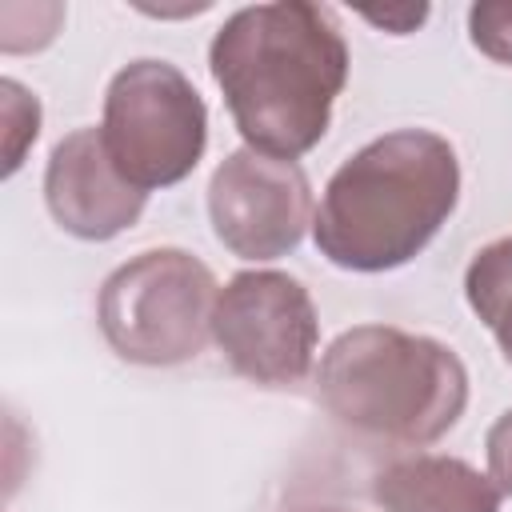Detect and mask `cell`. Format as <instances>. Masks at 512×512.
<instances>
[{
	"label": "cell",
	"instance_id": "cell-3",
	"mask_svg": "<svg viewBox=\"0 0 512 512\" xmlns=\"http://www.w3.org/2000/svg\"><path fill=\"white\" fill-rule=\"evenodd\" d=\"M316 384L336 424L408 448L448 436L468 404L464 360L448 344L392 324L340 332L320 360Z\"/></svg>",
	"mask_w": 512,
	"mask_h": 512
},
{
	"label": "cell",
	"instance_id": "cell-4",
	"mask_svg": "<svg viewBox=\"0 0 512 512\" xmlns=\"http://www.w3.org/2000/svg\"><path fill=\"white\" fill-rule=\"evenodd\" d=\"M216 300L220 288L204 260L184 248H152L104 280L96 320L120 360L172 368L204 352Z\"/></svg>",
	"mask_w": 512,
	"mask_h": 512
},
{
	"label": "cell",
	"instance_id": "cell-5",
	"mask_svg": "<svg viewBox=\"0 0 512 512\" xmlns=\"http://www.w3.org/2000/svg\"><path fill=\"white\" fill-rule=\"evenodd\" d=\"M100 136L132 188H168L200 164L208 148V108L176 64L132 60L104 92Z\"/></svg>",
	"mask_w": 512,
	"mask_h": 512
},
{
	"label": "cell",
	"instance_id": "cell-14",
	"mask_svg": "<svg viewBox=\"0 0 512 512\" xmlns=\"http://www.w3.org/2000/svg\"><path fill=\"white\" fill-rule=\"evenodd\" d=\"M360 16H364L368 24H376V28L392 32V36H404V32H416V28L428 20V4H416V8H384V12L364 8Z\"/></svg>",
	"mask_w": 512,
	"mask_h": 512
},
{
	"label": "cell",
	"instance_id": "cell-15",
	"mask_svg": "<svg viewBox=\"0 0 512 512\" xmlns=\"http://www.w3.org/2000/svg\"><path fill=\"white\" fill-rule=\"evenodd\" d=\"M296 512H348V508H336V504H308V508H296Z\"/></svg>",
	"mask_w": 512,
	"mask_h": 512
},
{
	"label": "cell",
	"instance_id": "cell-6",
	"mask_svg": "<svg viewBox=\"0 0 512 512\" xmlns=\"http://www.w3.org/2000/svg\"><path fill=\"white\" fill-rule=\"evenodd\" d=\"M212 336L236 376L256 388L300 384L316 360L320 320L308 288L272 268L236 272L216 300Z\"/></svg>",
	"mask_w": 512,
	"mask_h": 512
},
{
	"label": "cell",
	"instance_id": "cell-1",
	"mask_svg": "<svg viewBox=\"0 0 512 512\" xmlns=\"http://www.w3.org/2000/svg\"><path fill=\"white\" fill-rule=\"evenodd\" d=\"M208 68L248 148L296 160L328 132L348 44L324 4H252L216 28Z\"/></svg>",
	"mask_w": 512,
	"mask_h": 512
},
{
	"label": "cell",
	"instance_id": "cell-10",
	"mask_svg": "<svg viewBox=\"0 0 512 512\" xmlns=\"http://www.w3.org/2000/svg\"><path fill=\"white\" fill-rule=\"evenodd\" d=\"M464 296L512 364V236H500L472 256L464 272Z\"/></svg>",
	"mask_w": 512,
	"mask_h": 512
},
{
	"label": "cell",
	"instance_id": "cell-12",
	"mask_svg": "<svg viewBox=\"0 0 512 512\" xmlns=\"http://www.w3.org/2000/svg\"><path fill=\"white\" fill-rule=\"evenodd\" d=\"M468 36L484 56L512 64V0L472 4L468 8Z\"/></svg>",
	"mask_w": 512,
	"mask_h": 512
},
{
	"label": "cell",
	"instance_id": "cell-7",
	"mask_svg": "<svg viewBox=\"0 0 512 512\" xmlns=\"http://www.w3.org/2000/svg\"><path fill=\"white\" fill-rule=\"evenodd\" d=\"M216 240L240 260L288 256L312 224V188L296 160L236 148L208 184Z\"/></svg>",
	"mask_w": 512,
	"mask_h": 512
},
{
	"label": "cell",
	"instance_id": "cell-2",
	"mask_svg": "<svg viewBox=\"0 0 512 512\" xmlns=\"http://www.w3.org/2000/svg\"><path fill=\"white\" fill-rule=\"evenodd\" d=\"M456 200V148L428 128H396L332 172L312 236L336 268L388 272L428 248Z\"/></svg>",
	"mask_w": 512,
	"mask_h": 512
},
{
	"label": "cell",
	"instance_id": "cell-11",
	"mask_svg": "<svg viewBox=\"0 0 512 512\" xmlns=\"http://www.w3.org/2000/svg\"><path fill=\"white\" fill-rule=\"evenodd\" d=\"M0 120H4V176H12L24 164V152L40 136V100L16 80H0Z\"/></svg>",
	"mask_w": 512,
	"mask_h": 512
},
{
	"label": "cell",
	"instance_id": "cell-8",
	"mask_svg": "<svg viewBox=\"0 0 512 512\" xmlns=\"http://www.w3.org/2000/svg\"><path fill=\"white\" fill-rule=\"evenodd\" d=\"M148 192L132 188L112 164L100 128L68 132L44 168V204L52 220L80 240H112L144 212Z\"/></svg>",
	"mask_w": 512,
	"mask_h": 512
},
{
	"label": "cell",
	"instance_id": "cell-9",
	"mask_svg": "<svg viewBox=\"0 0 512 512\" xmlns=\"http://www.w3.org/2000/svg\"><path fill=\"white\" fill-rule=\"evenodd\" d=\"M372 496L384 512H500V488L456 456H404L376 472Z\"/></svg>",
	"mask_w": 512,
	"mask_h": 512
},
{
	"label": "cell",
	"instance_id": "cell-13",
	"mask_svg": "<svg viewBox=\"0 0 512 512\" xmlns=\"http://www.w3.org/2000/svg\"><path fill=\"white\" fill-rule=\"evenodd\" d=\"M484 448H488V476H492V484L504 496H512V408L504 416H496V424L488 428Z\"/></svg>",
	"mask_w": 512,
	"mask_h": 512
}]
</instances>
